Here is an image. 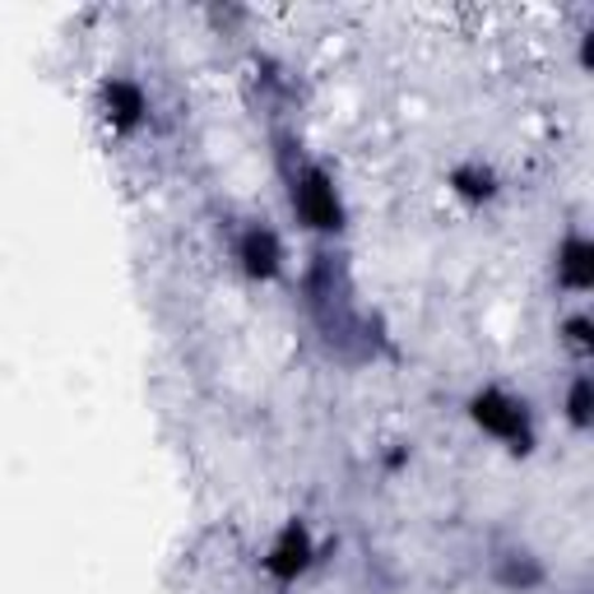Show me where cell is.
<instances>
[{
	"label": "cell",
	"instance_id": "6da1fadb",
	"mask_svg": "<svg viewBox=\"0 0 594 594\" xmlns=\"http://www.w3.org/2000/svg\"><path fill=\"white\" fill-rule=\"evenodd\" d=\"M474 418H478V428H484V432H493V437H502V441H520V450H525V441H529L525 405L506 400V395H497V390H484V395L474 400Z\"/></svg>",
	"mask_w": 594,
	"mask_h": 594
},
{
	"label": "cell",
	"instance_id": "3957f363",
	"mask_svg": "<svg viewBox=\"0 0 594 594\" xmlns=\"http://www.w3.org/2000/svg\"><path fill=\"white\" fill-rule=\"evenodd\" d=\"M103 107H107L111 126H135L145 117V94H139V84H130V79H111V84H103Z\"/></svg>",
	"mask_w": 594,
	"mask_h": 594
},
{
	"label": "cell",
	"instance_id": "7a4b0ae2",
	"mask_svg": "<svg viewBox=\"0 0 594 594\" xmlns=\"http://www.w3.org/2000/svg\"><path fill=\"white\" fill-rule=\"evenodd\" d=\"M298 210H302V218L311 223V228H339L334 186H330L321 173H311V177L298 186Z\"/></svg>",
	"mask_w": 594,
	"mask_h": 594
},
{
	"label": "cell",
	"instance_id": "8992f818",
	"mask_svg": "<svg viewBox=\"0 0 594 594\" xmlns=\"http://www.w3.org/2000/svg\"><path fill=\"white\" fill-rule=\"evenodd\" d=\"M567 270H572V279H576V284H585V242H576V246H572V261H567Z\"/></svg>",
	"mask_w": 594,
	"mask_h": 594
},
{
	"label": "cell",
	"instance_id": "5b68a950",
	"mask_svg": "<svg viewBox=\"0 0 594 594\" xmlns=\"http://www.w3.org/2000/svg\"><path fill=\"white\" fill-rule=\"evenodd\" d=\"M306 567V534L298 529V525H289V534L279 539V548L270 553V572H279V576H298Z\"/></svg>",
	"mask_w": 594,
	"mask_h": 594
},
{
	"label": "cell",
	"instance_id": "277c9868",
	"mask_svg": "<svg viewBox=\"0 0 594 594\" xmlns=\"http://www.w3.org/2000/svg\"><path fill=\"white\" fill-rule=\"evenodd\" d=\"M242 261H246V270L256 279H270L279 270V242H274V233L270 228H251L246 242H242Z\"/></svg>",
	"mask_w": 594,
	"mask_h": 594
}]
</instances>
